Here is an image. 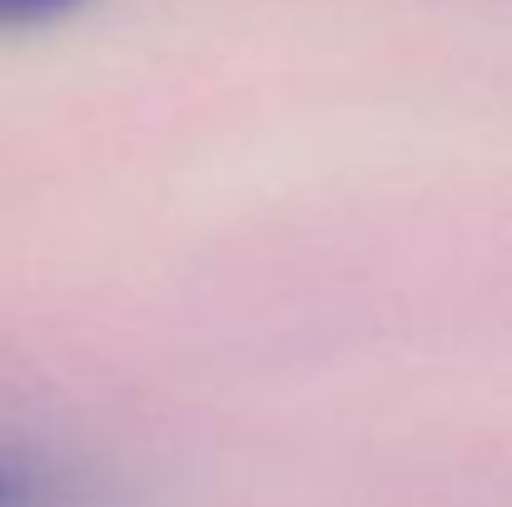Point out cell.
<instances>
[{"instance_id": "cell-2", "label": "cell", "mask_w": 512, "mask_h": 507, "mask_svg": "<svg viewBox=\"0 0 512 507\" xmlns=\"http://www.w3.org/2000/svg\"><path fill=\"white\" fill-rule=\"evenodd\" d=\"M15 503V483H10V473H0V507Z\"/></svg>"}, {"instance_id": "cell-1", "label": "cell", "mask_w": 512, "mask_h": 507, "mask_svg": "<svg viewBox=\"0 0 512 507\" xmlns=\"http://www.w3.org/2000/svg\"><path fill=\"white\" fill-rule=\"evenodd\" d=\"M90 0H0V30H35V25H55L75 10H85Z\"/></svg>"}]
</instances>
